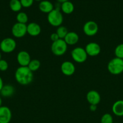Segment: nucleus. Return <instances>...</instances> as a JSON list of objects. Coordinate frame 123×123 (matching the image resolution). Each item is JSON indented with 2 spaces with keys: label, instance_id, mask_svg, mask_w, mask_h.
<instances>
[{
  "label": "nucleus",
  "instance_id": "bb28decb",
  "mask_svg": "<svg viewBox=\"0 0 123 123\" xmlns=\"http://www.w3.org/2000/svg\"><path fill=\"white\" fill-rule=\"evenodd\" d=\"M22 7L28 8L33 4L34 0H20Z\"/></svg>",
  "mask_w": 123,
  "mask_h": 123
},
{
  "label": "nucleus",
  "instance_id": "dca6fc26",
  "mask_svg": "<svg viewBox=\"0 0 123 123\" xmlns=\"http://www.w3.org/2000/svg\"><path fill=\"white\" fill-rule=\"evenodd\" d=\"M39 8L42 13L48 14L54 9V6L51 2L47 0L41 1L39 4Z\"/></svg>",
  "mask_w": 123,
  "mask_h": 123
},
{
  "label": "nucleus",
  "instance_id": "7c9ffc66",
  "mask_svg": "<svg viewBox=\"0 0 123 123\" xmlns=\"http://www.w3.org/2000/svg\"><path fill=\"white\" fill-rule=\"evenodd\" d=\"M57 1L59 2H60V3L62 4L64 2H66V1H69V0H57Z\"/></svg>",
  "mask_w": 123,
  "mask_h": 123
},
{
  "label": "nucleus",
  "instance_id": "20e7f679",
  "mask_svg": "<svg viewBox=\"0 0 123 123\" xmlns=\"http://www.w3.org/2000/svg\"><path fill=\"white\" fill-rule=\"evenodd\" d=\"M51 49L54 55L56 56H62L67 51L68 44L65 43L63 39H59L52 43Z\"/></svg>",
  "mask_w": 123,
  "mask_h": 123
},
{
  "label": "nucleus",
  "instance_id": "c85d7f7f",
  "mask_svg": "<svg viewBox=\"0 0 123 123\" xmlns=\"http://www.w3.org/2000/svg\"><path fill=\"white\" fill-rule=\"evenodd\" d=\"M96 109H97V106H96V105H90L89 109H90V111L95 112L96 111Z\"/></svg>",
  "mask_w": 123,
  "mask_h": 123
},
{
  "label": "nucleus",
  "instance_id": "4468645a",
  "mask_svg": "<svg viewBox=\"0 0 123 123\" xmlns=\"http://www.w3.org/2000/svg\"><path fill=\"white\" fill-rule=\"evenodd\" d=\"M27 34L33 37L39 36L41 32V27L36 22H31L27 25Z\"/></svg>",
  "mask_w": 123,
  "mask_h": 123
},
{
  "label": "nucleus",
  "instance_id": "f03ea898",
  "mask_svg": "<svg viewBox=\"0 0 123 123\" xmlns=\"http://www.w3.org/2000/svg\"><path fill=\"white\" fill-rule=\"evenodd\" d=\"M47 20L51 26L59 27L63 21V17L60 10L54 8L47 15Z\"/></svg>",
  "mask_w": 123,
  "mask_h": 123
},
{
  "label": "nucleus",
  "instance_id": "ddd939ff",
  "mask_svg": "<svg viewBox=\"0 0 123 123\" xmlns=\"http://www.w3.org/2000/svg\"><path fill=\"white\" fill-rule=\"evenodd\" d=\"M86 99L90 105H97L101 101V96L98 91L90 90L87 93Z\"/></svg>",
  "mask_w": 123,
  "mask_h": 123
},
{
  "label": "nucleus",
  "instance_id": "f3484780",
  "mask_svg": "<svg viewBox=\"0 0 123 123\" xmlns=\"http://www.w3.org/2000/svg\"><path fill=\"white\" fill-rule=\"evenodd\" d=\"M112 112L117 117L123 116V100H119L115 102L112 105Z\"/></svg>",
  "mask_w": 123,
  "mask_h": 123
},
{
  "label": "nucleus",
  "instance_id": "412c9836",
  "mask_svg": "<svg viewBox=\"0 0 123 123\" xmlns=\"http://www.w3.org/2000/svg\"><path fill=\"white\" fill-rule=\"evenodd\" d=\"M16 19L17 22L26 24L28 20V17L25 12H19L17 14Z\"/></svg>",
  "mask_w": 123,
  "mask_h": 123
},
{
  "label": "nucleus",
  "instance_id": "b1692460",
  "mask_svg": "<svg viewBox=\"0 0 123 123\" xmlns=\"http://www.w3.org/2000/svg\"><path fill=\"white\" fill-rule=\"evenodd\" d=\"M114 53L116 57L123 60V43H121L116 47Z\"/></svg>",
  "mask_w": 123,
  "mask_h": 123
},
{
  "label": "nucleus",
  "instance_id": "393cba45",
  "mask_svg": "<svg viewBox=\"0 0 123 123\" xmlns=\"http://www.w3.org/2000/svg\"><path fill=\"white\" fill-rule=\"evenodd\" d=\"M101 123H113V119L112 115L109 113L104 114L101 118Z\"/></svg>",
  "mask_w": 123,
  "mask_h": 123
},
{
  "label": "nucleus",
  "instance_id": "1a4fd4ad",
  "mask_svg": "<svg viewBox=\"0 0 123 123\" xmlns=\"http://www.w3.org/2000/svg\"><path fill=\"white\" fill-rule=\"evenodd\" d=\"M84 49L88 56H96L101 52V47L100 44L95 42H90L88 43Z\"/></svg>",
  "mask_w": 123,
  "mask_h": 123
},
{
  "label": "nucleus",
  "instance_id": "7ed1b4c3",
  "mask_svg": "<svg viewBox=\"0 0 123 123\" xmlns=\"http://www.w3.org/2000/svg\"><path fill=\"white\" fill-rule=\"evenodd\" d=\"M109 72L113 75H118L123 72V60L115 57L112 59L107 64Z\"/></svg>",
  "mask_w": 123,
  "mask_h": 123
},
{
  "label": "nucleus",
  "instance_id": "f704fd0d",
  "mask_svg": "<svg viewBox=\"0 0 123 123\" xmlns=\"http://www.w3.org/2000/svg\"></svg>",
  "mask_w": 123,
  "mask_h": 123
},
{
  "label": "nucleus",
  "instance_id": "9b49d317",
  "mask_svg": "<svg viewBox=\"0 0 123 123\" xmlns=\"http://www.w3.org/2000/svg\"><path fill=\"white\" fill-rule=\"evenodd\" d=\"M12 111L8 107H0V123H9L12 120Z\"/></svg>",
  "mask_w": 123,
  "mask_h": 123
},
{
  "label": "nucleus",
  "instance_id": "2eb2a0df",
  "mask_svg": "<svg viewBox=\"0 0 123 123\" xmlns=\"http://www.w3.org/2000/svg\"><path fill=\"white\" fill-rule=\"evenodd\" d=\"M63 40L68 45H75L79 40V36L75 32L71 31L68 32Z\"/></svg>",
  "mask_w": 123,
  "mask_h": 123
},
{
  "label": "nucleus",
  "instance_id": "aec40b11",
  "mask_svg": "<svg viewBox=\"0 0 123 123\" xmlns=\"http://www.w3.org/2000/svg\"><path fill=\"white\" fill-rule=\"evenodd\" d=\"M9 6L11 10L14 12H19L21 10L22 6L20 0H10Z\"/></svg>",
  "mask_w": 123,
  "mask_h": 123
},
{
  "label": "nucleus",
  "instance_id": "a211bd4d",
  "mask_svg": "<svg viewBox=\"0 0 123 123\" xmlns=\"http://www.w3.org/2000/svg\"><path fill=\"white\" fill-rule=\"evenodd\" d=\"M14 88L13 86L10 84H7V85H4L3 87L1 89L0 93L1 95L4 97H10L14 94Z\"/></svg>",
  "mask_w": 123,
  "mask_h": 123
},
{
  "label": "nucleus",
  "instance_id": "39448f33",
  "mask_svg": "<svg viewBox=\"0 0 123 123\" xmlns=\"http://www.w3.org/2000/svg\"><path fill=\"white\" fill-rule=\"evenodd\" d=\"M72 58L77 63H83L88 58V54L84 48L82 47H76L72 49L71 52Z\"/></svg>",
  "mask_w": 123,
  "mask_h": 123
},
{
  "label": "nucleus",
  "instance_id": "473e14b6",
  "mask_svg": "<svg viewBox=\"0 0 123 123\" xmlns=\"http://www.w3.org/2000/svg\"><path fill=\"white\" fill-rule=\"evenodd\" d=\"M37 1V2H39V1H40V2H41V1H42V0H34V1Z\"/></svg>",
  "mask_w": 123,
  "mask_h": 123
},
{
  "label": "nucleus",
  "instance_id": "cd10ccee",
  "mask_svg": "<svg viewBox=\"0 0 123 123\" xmlns=\"http://www.w3.org/2000/svg\"><path fill=\"white\" fill-rule=\"evenodd\" d=\"M50 39L52 42H55V41L58 40L60 39V38H59V36H58V35L57 34L56 32H53V33H52L51 34Z\"/></svg>",
  "mask_w": 123,
  "mask_h": 123
},
{
  "label": "nucleus",
  "instance_id": "5701e85b",
  "mask_svg": "<svg viewBox=\"0 0 123 123\" xmlns=\"http://www.w3.org/2000/svg\"><path fill=\"white\" fill-rule=\"evenodd\" d=\"M55 32L58 35L60 39H64L65 36H66V34L68 32V31L67 28L65 26L61 25V26L57 27V29Z\"/></svg>",
  "mask_w": 123,
  "mask_h": 123
},
{
  "label": "nucleus",
  "instance_id": "c756f323",
  "mask_svg": "<svg viewBox=\"0 0 123 123\" xmlns=\"http://www.w3.org/2000/svg\"><path fill=\"white\" fill-rule=\"evenodd\" d=\"M4 86V83H3V80H2V79L1 78V77L0 76V91H1V89Z\"/></svg>",
  "mask_w": 123,
  "mask_h": 123
},
{
  "label": "nucleus",
  "instance_id": "9d476101",
  "mask_svg": "<svg viewBox=\"0 0 123 123\" xmlns=\"http://www.w3.org/2000/svg\"><path fill=\"white\" fill-rule=\"evenodd\" d=\"M17 61L20 66L27 67L31 61V56L28 52L25 50H21L19 52L17 55Z\"/></svg>",
  "mask_w": 123,
  "mask_h": 123
},
{
  "label": "nucleus",
  "instance_id": "6ab92c4d",
  "mask_svg": "<svg viewBox=\"0 0 123 123\" xmlns=\"http://www.w3.org/2000/svg\"><path fill=\"white\" fill-rule=\"evenodd\" d=\"M60 10L65 14H71L74 10V6L73 3L71 1H66V2H64L61 4Z\"/></svg>",
  "mask_w": 123,
  "mask_h": 123
},
{
  "label": "nucleus",
  "instance_id": "2f4dec72",
  "mask_svg": "<svg viewBox=\"0 0 123 123\" xmlns=\"http://www.w3.org/2000/svg\"><path fill=\"white\" fill-rule=\"evenodd\" d=\"M2 98H1V97H0V107L2 106Z\"/></svg>",
  "mask_w": 123,
  "mask_h": 123
},
{
  "label": "nucleus",
  "instance_id": "6e6552de",
  "mask_svg": "<svg viewBox=\"0 0 123 123\" xmlns=\"http://www.w3.org/2000/svg\"><path fill=\"white\" fill-rule=\"evenodd\" d=\"M12 34L16 38H22L27 34V24L16 22L12 28Z\"/></svg>",
  "mask_w": 123,
  "mask_h": 123
},
{
  "label": "nucleus",
  "instance_id": "72a5a7b5",
  "mask_svg": "<svg viewBox=\"0 0 123 123\" xmlns=\"http://www.w3.org/2000/svg\"><path fill=\"white\" fill-rule=\"evenodd\" d=\"M1 60V52H0V60Z\"/></svg>",
  "mask_w": 123,
  "mask_h": 123
},
{
  "label": "nucleus",
  "instance_id": "423d86ee",
  "mask_svg": "<svg viewBox=\"0 0 123 123\" xmlns=\"http://www.w3.org/2000/svg\"><path fill=\"white\" fill-rule=\"evenodd\" d=\"M16 42L15 40L10 37H6L0 42V49L6 54H9L15 50Z\"/></svg>",
  "mask_w": 123,
  "mask_h": 123
},
{
  "label": "nucleus",
  "instance_id": "a878e982",
  "mask_svg": "<svg viewBox=\"0 0 123 123\" xmlns=\"http://www.w3.org/2000/svg\"><path fill=\"white\" fill-rule=\"evenodd\" d=\"M8 68V64L7 61L5 60L1 59L0 60V71L1 72H5L7 70Z\"/></svg>",
  "mask_w": 123,
  "mask_h": 123
},
{
  "label": "nucleus",
  "instance_id": "0eeeda50",
  "mask_svg": "<svg viewBox=\"0 0 123 123\" xmlns=\"http://www.w3.org/2000/svg\"><path fill=\"white\" fill-rule=\"evenodd\" d=\"M83 32L86 36L91 37L97 34L98 31V25L95 22L89 20L84 24L83 27Z\"/></svg>",
  "mask_w": 123,
  "mask_h": 123
},
{
  "label": "nucleus",
  "instance_id": "4be33fe9",
  "mask_svg": "<svg viewBox=\"0 0 123 123\" xmlns=\"http://www.w3.org/2000/svg\"><path fill=\"white\" fill-rule=\"evenodd\" d=\"M31 72H36L41 67V62L38 60H31L27 66Z\"/></svg>",
  "mask_w": 123,
  "mask_h": 123
},
{
  "label": "nucleus",
  "instance_id": "f8f14e48",
  "mask_svg": "<svg viewBox=\"0 0 123 123\" xmlns=\"http://www.w3.org/2000/svg\"><path fill=\"white\" fill-rule=\"evenodd\" d=\"M60 69L62 73L67 76L72 75L75 72V67L74 64L69 61H64L61 64Z\"/></svg>",
  "mask_w": 123,
  "mask_h": 123
},
{
  "label": "nucleus",
  "instance_id": "f257e3e1",
  "mask_svg": "<svg viewBox=\"0 0 123 123\" xmlns=\"http://www.w3.org/2000/svg\"><path fill=\"white\" fill-rule=\"evenodd\" d=\"M14 77L17 82L22 85H27L33 80V72L28 67L20 66L16 69Z\"/></svg>",
  "mask_w": 123,
  "mask_h": 123
}]
</instances>
